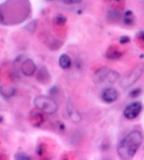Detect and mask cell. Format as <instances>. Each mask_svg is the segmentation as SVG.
<instances>
[{"label":"cell","mask_w":144,"mask_h":160,"mask_svg":"<svg viewBox=\"0 0 144 160\" xmlns=\"http://www.w3.org/2000/svg\"><path fill=\"white\" fill-rule=\"evenodd\" d=\"M31 13L29 0H6L0 4V23L12 26L23 23Z\"/></svg>","instance_id":"obj_1"},{"label":"cell","mask_w":144,"mask_h":160,"mask_svg":"<svg viewBox=\"0 0 144 160\" xmlns=\"http://www.w3.org/2000/svg\"><path fill=\"white\" fill-rule=\"evenodd\" d=\"M143 140V136L141 132L134 130L124 136L119 143L117 152L119 157L121 159H130L136 154Z\"/></svg>","instance_id":"obj_2"},{"label":"cell","mask_w":144,"mask_h":160,"mask_svg":"<svg viewBox=\"0 0 144 160\" xmlns=\"http://www.w3.org/2000/svg\"><path fill=\"white\" fill-rule=\"evenodd\" d=\"M120 77V75L117 71L107 67H102L94 73V82L96 85H102L105 82L111 84L117 81Z\"/></svg>","instance_id":"obj_3"},{"label":"cell","mask_w":144,"mask_h":160,"mask_svg":"<svg viewBox=\"0 0 144 160\" xmlns=\"http://www.w3.org/2000/svg\"><path fill=\"white\" fill-rule=\"evenodd\" d=\"M33 104L36 109L47 114H54L59 108V105L54 99L43 95L35 98Z\"/></svg>","instance_id":"obj_4"},{"label":"cell","mask_w":144,"mask_h":160,"mask_svg":"<svg viewBox=\"0 0 144 160\" xmlns=\"http://www.w3.org/2000/svg\"><path fill=\"white\" fill-rule=\"evenodd\" d=\"M144 73V63H140L132 68L120 81V86L126 89L136 83Z\"/></svg>","instance_id":"obj_5"},{"label":"cell","mask_w":144,"mask_h":160,"mask_svg":"<svg viewBox=\"0 0 144 160\" xmlns=\"http://www.w3.org/2000/svg\"><path fill=\"white\" fill-rule=\"evenodd\" d=\"M142 109L143 104L141 102H134L125 107L123 112V115L126 119H134L139 116Z\"/></svg>","instance_id":"obj_6"},{"label":"cell","mask_w":144,"mask_h":160,"mask_svg":"<svg viewBox=\"0 0 144 160\" xmlns=\"http://www.w3.org/2000/svg\"><path fill=\"white\" fill-rule=\"evenodd\" d=\"M101 100L106 103H112L117 100L118 92L114 88H106L100 93Z\"/></svg>","instance_id":"obj_7"},{"label":"cell","mask_w":144,"mask_h":160,"mask_svg":"<svg viewBox=\"0 0 144 160\" xmlns=\"http://www.w3.org/2000/svg\"><path fill=\"white\" fill-rule=\"evenodd\" d=\"M37 70V66L32 59H25L21 63V71L26 76H32Z\"/></svg>","instance_id":"obj_8"},{"label":"cell","mask_w":144,"mask_h":160,"mask_svg":"<svg viewBox=\"0 0 144 160\" xmlns=\"http://www.w3.org/2000/svg\"><path fill=\"white\" fill-rule=\"evenodd\" d=\"M36 79L41 84H48L51 80V75L46 66H42L37 73Z\"/></svg>","instance_id":"obj_9"},{"label":"cell","mask_w":144,"mask_h":160,"mask_svg":"<svg viewBox=\"0 0 144 160\" xmlns=\"http://www.w3.org/2000/svg\"><path fill=\"white\" fill-rule=\"evenodd\" d=\"M66 111H67V114L69 118L74 123H79L81 121V115L80 114L78 110L74 107L73 104L69 100L67 101V103H66Z\"/></svg>","instance_id":"obj_10"},{"label":"cell","mask_w":144,"mask_h":160,"mask_svg":"<svg viewBox=\"0 0 144 160\" xmlns=\"http://www.w3.org/2000/svg\"><path fill=\"white\" fill-rule=\"evenodd\" d=\"M29 119L33 126L39 127L44 122L45 118H44L43 114L41 113V111H40V110H38V111L33 110L30 113Z\"/></svg>","instance_id":"obj_11"},{"label":"cell","mask_w":144,"mask_h":160,"mask_svg":"<svg viewBox=\"0 0 144 160\" xmlns=\"http://www.w3.org/2000/svg\"><path fill=\"white\" fill-rule=\"evenodd\" d=\"M16 93V88L12 85L4 84L0 85V95L5 99L12 98Z\"/></svg>","instance_id":"obj_12"},{"label":"cell","mask_w":144,"mask_h":160,"mask_svg":"<svg viewBox=\"0 0 144 160\" xmlns=\"http://www.w3.org/2000/svg\"><path fill=\"white\" fill-rule=\"evenodd\" d=\"M123 55L122 52L117 46L112 45L107 49L105 53V57L108 59H117Z\"/></svg>","instance_id":"obj_13"},{"label":"cell","mask_w":144,"mask_h":160,"mask_svg":"<svg viewBox=\"0 0 144 160\" xmlns=\"http://www.w3.org/2000/svg\"><path fill=\"white\" fill-rule=\"evenodd\" d=\"M123 23L127 26H133L135 23V15L131 10H127L122 16Z\"/></svg>","instance_id":"obj_14"},{"label":"cell","mask_w":144,"mask_h":160,"mask_svg":"<svg viewBox=\"0 0 144 160\" xmlns=\"http://www.w3.org/2000/svg\"><path fill=\"white\" fill-rule=\"evenodd\" d=\"M59 65L64 69H67L70 68L71 66V59L70 57L67 54H62L59 58Z\"/></svg>","instance_id":"obj_15"},{"label":"cell","mask_w":144,"mask_h":160,"mask_svg":"<svg viewBox=\"0 0 144 160\" xmlns=\"http://www.w3.org/2000/svg\"><path fill=\"white\" fill-rule=\"evenodd\" d=\"M121 18V14L119 11L112 9L107 12V19L108 21L112 22V23H116L120 21Z\"/></svg>","instance_id":"obj_16"},{"label":"cell","mask_w":144,"mask_h":160,"mask_svg":"<svg viewBox=\"0 0 144 160\" xmlns=\"http://www.w3.org/2000/svg\"><path fill=\"white\" fill-rule=\"evenodd\" d=\"M66 21H67V18L66 16H64L62 14L57 15L56 17L54 18V23L57 26H62L64 25H65Z\"/></svg>","instance_id":"obj_17"},{"label":"cell","mask_w":144,"mask_h":160,"mask_svg":"<svg viewBox=\"0 0 144 160\" xmlns=\"http://www.w3.org/2000/svg\"><path fill=\"white\" fill-rule=\"evenodd\" d=\"M106 2L112 7V9L117 10L118 8L122 4L123 0H106Z\"/></svg>","instance_id":"obj_18"},{"label":"cell","mask_w":144,"mask_h":160,"mask_svg":"<svg viewBox=\"0 0 144 160\" xmlns=\"http://www.w3.org/2000/svg\"><path fill=\"white\" fill-rule=\"evenodd\" d=\"M141 92H142V90H141V88H134V89H132L131 90H130V92H129L128 95L129 98L134 99L139 97Z\"/></svg>","instance_id":"obj_19"},{"label":"cell","mask_w":144,"mask_h":160,"mask_svg":"<svg viewBox=\"0 0 144 160\" xmlns=\"http://www.w3.org/2000/svg\"><path fill=\"white\" fill-rule=\"evenodd\" d=\"M38 26V22L36 20L30 21V23H28L26 26V29L29 31L30 32H33L35 31L36 28H37Z\"/></svg>","instance_id":"obj_20"},{"label":"cell","mask_w":144,"mask_h":160,"mask_svg":"<svg viewBox=\"0 0 144 160\" xmlns=\"http://www.w3.org/2000/svg\"><path fill=\"white\" fill-rule=\"evenodd\" d=\"M14 159L17 160H30L31 157L23 152H17L15 154Z\"/></svg>","instance_id":"obj_21"},{"label":"cell","mask_w":144,"mask_h":160,"mask_svg":"<svg viewBox=\"0 0 144 160\" xmlns=\"http://www.w3.org/2000/svg\"><path fill=\"white\" fill-rule=\"evenodd\" d=\"M35 151H36V154H37L38 155L42 157L44 154V153H45V149H44L43 144L38 145Z\"/></svg>","instance_id":"obj_22"},{"label":"cell","mask_w":144,"mask_h":160,"mask_svg":"<svg viewBox=\"0 0 144 160\" xmlns=\"http://www.w3.org/2000/svg\"><path fill=\"white\" fill-rule=\"evenodd\" d=\"M137 40L139 41L141 45L144 46V30H141L139 31L136 35Z\"/></svg>","instance_id":"obj_23"},{"label":"cell","mask_w":144,"mask_h":160,"mask_svg":"<svg viewBox=\"0 0 144 160\" xmlns=\"http://www.w3.org/2000/svg\"><path fill=\"white\" fill-rule=\"evenodd\" d=\"M130 41H131V39H130L129 36H127V35H123V36H121L120 38L119 42H120L121 45H125V44L129 43Z\"/></svg>","instance_id":"obj_24"},{"label":"cell","mask_w":144,"mask_h":160,"mask_svg":"<svg viewBox=\"0 0 144 160\" xmlns=\"http://www.w3.org/2000/svg\"><path fill=\"white\" fill-rule=\"evenodd\" d=\"M62 2L66 5H74L81 3L82 0H62Z\"/></svg>","instance_id":"obj_25"},{"label":"cell","mask_w":144,"mask_h":160,"mask_svg":"<svg viewBox=\"0 0 144 160\" xmlns=\"http://www.w3.org/2000/svg\"><path fill=\"white\" fill-rule=\"evenodd\" d=\"M58 92H59V88L57 86L52 87L49 90V93L50 94V95H57Z\"/></svg>","instance_id":"obj_26"},{"label":"cell","mask_w":144,"mask_h":160,"mask_svg":"<svg viewBox=\"0 0 144 160\" xmlns=\"http://www.w3.org/2000/svg\"><path fill=\"white\" fill-rule=\"evenodd\" d=\"M7 158V155H5L4 154H0V159H6Z\"/></svg>","instance_id":"obj_27"},{"label":"cell","mask_w":144,"mask_h":160,"mask_svg":"<svg viewBox=\"0 0 144 160\" xmlns=\"http://www.w3.org/2000/svg\"><path fill=\"white\" fill-rule=\"evenodd\" d=\"M4 121V117L2 116H0V123H2Z\"/></svg>","instance_id":"obj_28"},{"label":"cell","mask_w":144,"mask_h":160,"mask_svg":"<svg viewBox=\"0 0 144 160\" xmlns=\"http://www.w3.org/2000/svg\"><path fill=\"white\" fill-rule=\"evenodd\" d=\"M48 1H53V0H48Z\"/></svg>","instance_id":"obj_29"}]
</instances>
